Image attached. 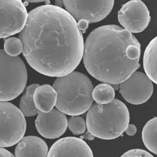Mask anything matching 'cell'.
I'll use <instances>...</instances> for the list:
<instances>
[{
  "instance_id": "obj_1",
  "label": "cell",
  "mask_w": 157,
  "mask_h": 157,
  "mask_svg": "<svg viewBox=\"0 0 157 157\" xmlns=\"http://www.w3.org/2000/svg\"><path fill=\"white\" fill-rule=\"evenodd\" d=\"M19 38L28 63L44 76H66L82 59L84 39L77 22L65 9L55 5L31 10Z\"/></svg>"
},
{
  "instance_id": "obj_2",
  "label": "cell",
  "mask_w": 157,
  "mask_h": 157,
  "mask_svg": "<svg viewBox=\"0 0 157 157\" xmlns=\"http://www.w3.org/2000/svg\"><path fill=\"white\" fill-rule=\"evenodd\" d=\"M141 45L133 34L117 25L99 27L88 36L83 61L86 71L105 84L123 82L140 67Z\"/></svg>"
},
{
  "instance_id": "obj_3",
  "label": "cell",
  "mask_w": 157,
  "mask_h": 157,
  "mask_svg": "<svg viewBox=\"0 0 157 157\" xmlns=\"http://www.w3.org/2000/svg\"><path fill=\"white\" fill-rule=\"evenodd\" d=\"M52 88L56 93V109L64 114L79 116L93 104V84L90 78L79 71H73L55 80Z\"/></svg>"
},
{
  "instance_id": "obj_4",
  "label": "cell",
  "mask_w": 157,
  "mask_h": 157,
  "mask_svg": "<svg viewBox=\"0 0 157 157\" xmlns=\"http://www.w3.org/2000/svg\"><path fill=\"white\" fill-rule=\"evenodd\" d=\"M130 121L129 112L123 102L114 99L107 104L94 103L86 114V128L101 140H114L122 136Z\"/></svg>"
},
{
  "instance_id": "obj_5",
  "label": "cell",
  "mask_w": 157,
  "mask_h": 157,
  "mask_svg": "<svg viewBox=\"0 0 157 157\" xmlns=\"http://www.w3.org/2000/svg\"><path fill=\"white\" fill-rule=\"evenodd\" d=\"M27 78L23 61L0 50V101H10L19 96L25 88Z\"/></svg>"
},
{
  "instance_id": "obj_6",
  "label": "cell",
  "mask_w": 157,
  "mask_h": 157,
  "mask_svg": "<svg viewBox=\"0 0 157 157\" xmlns=\"http://www.w3.org/2000/svg\"><path fill=\"white\" fill-rule=\"evenodd\" d=\"M26 128L25 118L20 109L10 102L0 101V147L19 142Z\"/></svg>"
},
{
  "instance_id": "obj_7",
  "label": "cell",
  "mask_w": 157,
  "mask_h": 157,
  "mask_svg": "<svg viewBox=\"0 0 157 157\" xmlns=\"http://www.w3.org/2000/svg\"><path fill=\"white\" fill-rule=\"evenodd\" d=\"M27 16L25 5L21 0H0V38L20 33Z\"/></svg>"
},
{
  "instance_id": "obj_8",
  "label": "cell",
  "mask_w": 157,
  "mask_h": 157,
  "mask_svg": "<svg viewBox=\"0 0 157 157\" xmlns=\"http://www.w3.org/2000/svg\"><path fill=\"white\" fill-rule=\"evenodd\" d=\"M114 4V0L63 1L65 10L74 18L75 21L84 20L89 23H97L105 18L111 12Z\"/></svg>"
},
{
  "instance_id": "obj_9",
  "label": "cell",
  "mask_w": 157,
  "mask_h": 157,
  "mask_svg": "<svg viewBox=\"0 0 157 157\" xmlns=\"http://www.w3.org/2000/svg\"><path fill=\"white\" fill-rule=\"evenodd\" d=\"M150 18L148 8L141 0L127 2L118 12V22L131 33L144 31L148 26Z\"/></svg>"
},
{
  "instance_id": "obj_10",
  "label": "cell",
  "mask_w": 157,
  "mask_h": 157,
  "mask_svg": "<svg viewBox=\"0 0 157 157\" xmlns=\"http://www.w3.org/2000/svg\"><path fill=\"white\" fill-rule=\"evenodd\" d=\"M153 82L145 73L136 71L122 82L120 93L125 101L133 105L146 103L153 93Z\"/></svg>"
},
{
  "instance_id": "obj_11",
  "label": "cell",
  "mask_w": 157,
  "mask_h": 157,
  "mask_svg": "<svg viewBox=\"0 0 157 157\" xmlns=\"http://www.w3.org/2000/svg\"><path fill=\"white\" fill-rule=\"evenodd\" d=\"M67 118L57 109L44 113L39 112L36 119V129L42 137L56 139L64 134L67 128Z\"/></svg>"
},
{
  "instance_id": "obj_12",
  "label": "cell",
  "mask_w": 157,
  "mask_h": 157,
  "mask_svg": "<svg viewBox=\"0 0 157 157\" xmlns=\"http://www.w3.org/2000/svg\"><path fill=\"white\" fill-rule=\"evenodd\" d=\"M47 157H93L89 146L80 138L66 137L56 141Z\"/></svg>"
},
{
  "instance_id": "obj_13",
  "label": "cell",
  "mask_w": 157,
  "mask_h": 157,
  "mask_svg": "<svg viewBox=\"0 0 157 157\" xmlns=\"http://www.w3.org/2000/svg\"><path fill=\"white\" fill-rule=\"evenodd\" d=\"M48 147L46 142L36 136L23 137L16 146L15 157H47Z\"/></svg>"
},
{
  "instance_id": "obj_14",
  "label": "cell",
  "mask_w": 157,
  "mask_h": 157,
  "mask_svg": "<svg viewBox=\"0 0 157 157\" xmlns=\"http://www.w3.org/2000/svg\"><path fill=\"white\" fill-rule=\"evenodd\" d=\"M56 93L52 86L43 84L37 88L33 95L36 108L41 112H51L56 105Z\"/></svg>"
},
{
  "instance_id": "obj_15",
  "label": "cell",
  "mask_w": 157,
  "mask_h": 157,
  "mask_svg": "<svg viewBox=\"0 0 157 157\" xmlns=\"http://www.w3.org/2000/svg\"><path fill=\"white\" fill-rule=\"evenodd\" d=\"M143 65L146 74L157 84V36L150 41L144 51Z\"/></svg>"
},
{
  "instance_id": "obj_16",
  "label": "cell",
  "mask_w": 157,
  "mask_h": 157,
  "mask_svg": "<svg viewBox=\"0 0 157 157\" xmlns=\"http://www.w3.org/2000/svg\"><path fill=\"white\" fill-rule=\"evenodd\" d=\"M142 140L146 148L157 155V117L150 119L145 124Z\"/></svg>"
},
{
  "instance_id": "obj_17",
  "label": "cell",
  "mask_w": 157,
  "mask_h": 157,
  "mask_svg": "<svg viewBox=\"0 0 157 157\" xmlns=\"http://www.w3.org/2000/svg\"><path fill=\"white\" fill-rule=\"evenodd\" d=\"M40 85L37 84H33L27 87L26 93L21 97L19 103L20 110L26 117H34L38 114L39 110L36 108L33 100V95L36 90Z\"/></svg>"
},
{
  "instance_id": "obj_18",
  "label": "cell",
  "mask_w": 157,
  "mask_h": 157,
  "mask_svg": "<svg viewBox=\"0 0 157 157\" xmlns=\"http://www.w3.org/2000/svg\"><path fill=\"white\" fill-rule=\"evenodd\" d=\"M114 89L110 84L102 83L94 88L93 91V98L96 103L107 104L114 99Z\"/></svg>"
},
{
  "instance_id": "obj_19",
  "label": "cell",
  "mask_w": 157,
  "mask_h": 157,
  "mask_svg": "<svg viewBox=\"0 0 157 157\" xmlns=\"http://www.w3.org/2000/svg\"><path fill=\"white\" fill-rule=\"evenodd\" d=\"M4 51L12 56H17L23 52V44L17 37H10L4 42Z\"/></svg>"
},
{
  "instance_id": "obj_20",
  "label": "cell",
  "mask_w": 157,
  "mask_h": 157,
  "mask_svg": "<svg viewBox=\"0 0 157 157\" xmlns=\"http://www.w3.org/2000/svg\"><path fill=\"white\" fill-rule=\"evenodd\" d=\"M67 127L71 133L76 136L83 134L86 131V124L84 119L79 116H74L67 121Z\"/></svg>"
},
{
  "instance_id": "obj_21",
  "label": "cell",
  "mask_w": 157,
  "mask_h": 157,
  "mask_svg": "<svg viewBox=\"0 0 157 157\" xmlns=\"http://www.w3.org/2000/svg\"><path fill=\"white\" fill-rule=\"evenodd\" d=\"M121 157H154L151 154L142 149H133L124 153Z\"/></svg>"
},
{
  "instance_id": "obj_22",
  "label": "cell",
  "mask_w": 157,
  "mask_h": 157,
  "mask_svg": "<svg viewBox=\"0 0 157 157\" xmlns=\"http://www.w3.org/2000/svg\"><path fill=\"white\" fill-rule=\"evenodd\" d=\"M89 23L84 20H80L77 22V26L80 31L85 32L86 30L89 27Z\"/></svg>"
},
{
  "instance_id": "obj_23",
  "label": "cell",
  "mask_w": 157,
  "mask_h": 157,
  "mask_svg": "<svg viewBox=\"0 0 157 157\" xmlns=\"http://www.w3.org/2000/svg\"><path fill=\"white\" fill-rule=\"evenodd\" d=\"M125 132H126L128 136H133L137 133V127H136V125L133 124H128L127 128L125 130Z\"/></svg>"
},
{
  "instance_id": "obj_24",
  "label": "cell",
  "mask_w": 157,
  "mask_h": 157,
  "mask_svg": "<svg viewBox=\"0 0 157 157\" xmlns=\"http://www.w3.org/2000/svg\"><path fill=\"white\" fill-rule=\"evenodd\" d=\"M0 157H14V156L8 150L0 147Z\"/></svg>"
},
{
  "instance_id": "obj_25",
  "label": "cell",
  "mask_w": 157,
  "mask_h": 157,
  "mask_svg": "<svg viewBox=\"0 0 157 157\" xmlns=\"http://www.w3.org/2000/svg\"><path fill=\"white\" fill-rule=\"evenodd\" d=\"M55 4L56 5H55V6L62 8V6L63 5V1H55Z\"/></svg>"
},
{
  "instance_id": "obj_26",
  "label": "cell",
  "mask_w": 157,
  "mask_h": 157,
  "mask_svg": "<svg viewBox=\"0 0 157 157\" xmlns=\"http://www.w3.org/2000/svg\"><path fill=\"white\" fill-rule=\"evenodd\" d=\"M44 1L41 0V1H28V2H31V3H40V2H43Z\"/></svg>"
}]
</instances>
